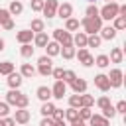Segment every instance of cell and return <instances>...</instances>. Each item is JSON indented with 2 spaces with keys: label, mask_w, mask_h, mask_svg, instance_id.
<instances>
[{
  "label": "cell",
  "mask_w": 126,
  "mask_h": 126,
  "mask_svg": "<svg viewBox=\"0 0 126 126\" xmlns=\"http://www.w3.org/2000/svg\"><path fill=\"white\" fill-rule=\"evenodd\" d=\"M81 26H83V30H85V33L87 35H93V33H98L100 32V28H102V20H100V16H96V18H83L81 20Z\"/></svg>",
  "instance_id": "cell-1"
},
{
  "label": "cell",
  "mask_w": 126,
  "mask_h": 126,
  "mask_svg": "<svg viewBox=\"0 0 126 126\" xmlns=\"http://www.w3.org/2000/svg\"><path fill=\"white\" fill-rule=\"evenodd\" d=\"M118 2H108V4H104L100 10H98V16H100V20H108V22H112L116 16H118Z\"/></svg>",
  "instance_id": "cell-2"
},
{
  "label": "cell",
  "mask_w": 126,
  "mask_h": 126,
  "mask_svg": "<svg viewBox=\"0 0 126 126\" xmlns=\"http://www.w3.org/2000/svg\"><path fill=\"white\" fill-rule=\"evenodd\" d=\"M53 41H57L61 47H65V45H73V35H71L69 32L57 28V30H53Z\"/></svg>",
  "instance_id": "cell-3"
},
{
  "label": "cell",
  "mask_w": 126,
  "mask_h": 126,
  "mask_svg": "<svg viewBox=\"0 0 126 126\" xmlns=\"http://www.w3.org/2000/svg\"><path fill=\"white\" fill-rule=\"evenodd\" d=\"M106 77H108L110 89H118V87H122V79H124L122 69H110V73H108Z\"/></svg>",
  "instance_id": "cell-4"
},
{
  "label": "cell",
  "mask_w": 126,
  "mask_h": 126,
  "mask_svg": "<svg viewBox=\"0 0 126 126\" xmlns=\"http://www.w3.org/2000/svg\"><path fill=\"white\" fill-rule=\"evenodd\" d=\"M75 57L79 59V63H83L85 67H91V65H94V57L89 53V49L87 47H83V49H77L75 51Z\"/></svg>",
  "instance_id": "cell-5"
},
{
  "label": "cell",
  "mask_w": 126,
  "mask_h": 126,
  "mask_svg": "<svg viewBox=\"0 0 126 126\" xmlns=\"http://www.w3.org/2000/svg\"><path fill=\"white\" fill-rule=\"evenodd\" d=\"M14 122L16 124H20V126H24V124H28L30 122V118H32V114H30V110L28 108H16V112H14Z\"/></svg>",
  "instance_id": "cell-6"
},
{
  "label": "cell",
  "mask_w": 126,
  "mask_h": 126,
  "mask_svg": "<svg viewBox=\"0 0 126 126\" xmlns=\"http://www.w3.org/2000/svg\"><path fill=\"white\" fill-rule=\"evenodd\" d=\"M57 6H59V2L57 0H45V4H43V16L45 18H55V14H57Z\"/></svg>",
  "instance_id": "cell-7"
},
{
  "label": "cell",
  "mask_w": 126,
  "mask_h": 126,
  "mask_svg": "<svg viewBox=\"0 0 126 126\" xmlns=\"http://www.w3.org/2000/svg\"><path fill=\"white\" fill-rule=\"evenodd\" d=\"M55 16H59L61 20L73 18V6H71L69 2H63V4H59V6H57V14H55Z\"/></svg>",
  "instance_id": "cell-8"
},
{
  "label": "cell",
  "mask_w": 126,
  "mask_h": 126,
  "mask_svg": "<svg viewBox=\"0 0 126 126\" xmlns=\"http://www.w3.org/2000/svg\"><path fill=\"white\" fill-rule=\"evenodd\" d=\"M94 87H96L98 91H102V93L110 91V83H108V77H106L104 73H98V75L94 77Z\"/></svg>",
  "instance_id": "cell-9"
},
{
  "label": "cell",
  "mask_w": 126,
  "mask_h": 126,
  "mask_svg": "<svg viewBox=\"0 0 126 126\" xmlns=\"http://www.w3.org/2000/svg\"><path fill=\"white\" fill-rule=\"evenodd\" d=\"M67 94V85L63 81H55V85L51 87V96L53 98H63Z\"/></svg>",
  "instance_id": "cell-10"
},
{
  "label": "cell",
  "mask_w": 126,
  "mask_h": 126,
  "mask_svg": "<svg viewBox=\"0 0 126 126\" xmlns=\"http://www.w3.org/2000/svg\"><path fill=\"white\" fill-rule=\"evenodd\" d=\"M6 83H8V87H10V89H20V87H22V83H24V77H22L20 73H16V71H14V73H10V75H8Z\"/></svg>",
  "instance_id": "cell-11"
},
{
  "label": "cell",
  "mask_w": 126,
  "mask_h": 126,
  "mask_svg": "<svg viewBox=\"0 0 126 126\" xmlns=\"http://www.w3.org/2000/svg\"><path fill=\"white\" fill-rule=\"evenodd\" d=\"M33 35H35V33H33L32 30H22V32L16 33V39H18V43L24 45V43H32V41H33Z\"/></svg>",
  "instance_id": "cell-12"
},
{
  "label": "cell",
  "mask_w": 126,
  "mask_h": 126,
  "mask_svg": "<svg viewBox=\"0 0 126 126\" xmlns=\"http://www.w3.org/2000/svg\"><path fill=\"white\" fill-rule=\"evenodd\" d=\"M71 91H73L75 94H83V93H87V81L77 77V79L71 83Z\"/></svg>",
  "instance_id": "cell-13"
},
{
  "label": "cell",
  "mask_w": 126,
  "mask_h": 126,
  "mask_svg": "<svg viewBox=\"0 0 126 126\" xmlns=\"http://www.w3.org/2000/svg\"><path fill=\"white\" fill-rule=\"evenodd\" d=\"M98 35H100V39L110 41V39H114V37H116V30H114L112 26H102V28H100V32H98Z\"/></svg>",
  "instance_id": "cell-14"
},
{
  "label": "cell",
  "mask_w": 126,
  "mask_h": 126,
  "mask_svg": "<svg viewBox=\"0 0 126 126\" xmlns=\"http://www.w3.org/2000/svg\"><path fill=\"white\" fill-rule=\"evenodd\" d=\"M35 94H37V98H39L41 102H49V100H51V89H49V87H45V85L37 87Z\"/></svg>",
  "instance_id": "cell-15"
},
{
  "label": "cell",
  "mask_w": 126,
  "mask_h": 126,
  "mask_svg": "<svg viewBox=\"0 0 126 126\" xmlns=\"http://www.w3.org/2000/svg\"><path fill=\"white\" fill-rule=\"evenodd\" d=\"M43 49H45V55H47V57H55V55H59L61 45H59L57 41H47V45H45Z\"/></svg>",
  "instance_id": "cell-16"
},
{
  "label": "cell",
  "mask_w": 126,
  "mask_h": 126,
  "mask_svg": "<svg viewBox=\"0 0 126 126\" xmlns=\"http://www.w3.org/2000/svg\"><path fill=\"white\" fill-rule=\"evenodd\" d=\"M35 73H37V71H35V67H33L32 63H22V67H20V75H22L24 79H32Z\"/></svg>",
  "instance_id": "cell-17"
},
{
  "label": "cell",
  "mask_w": 126,
  "mask_h": 126,
  "mask_svg": "<svg viewBox=\"0 0 126 126\" xmlns=\"http://www.w3.org/2000/svg\"><path fill=\"white\" fill-rule=\"evenodd\" d=\"M20 94H22V91H20V89H10V91L6 93V100H4V102H8L10 106H16V102H18Z\"/></svg>",
  "instance_id": "cell-18"
},
{
  "label": "cell",
  "mask_w": 126,
  "mask_h": 126,
  "mask_svg": "<svg viewBox=\"0 0 126 126\" xmlns=\"http://www.w3.org/2000/svg\"><path fill=\"white\" fill-rule=\"evenodd\" d=\"M89 126H110V120H106L102 114H93L89 118Z\"/></svg>",
  "instance_id": "cell-19"
},
{
  "label": "cell",
  "mask_w": 126,
  "mask_h": 126,
  "mask_svg": "<svg viewBox=\"0 0 126 126\" xmlns=\"http://www.w3.org/2000/svg\"><path fill=\"white\" fill-rule=\"evenodd\" d=\"M6 10L10 12V16H20V14L24 12V4H22L20 0H12V2H10V6H8Z\"/></svg>",
  "instance_id": "cell-20"
},
{
  "label": "cell",
  "mask_w": 126,
  "mask_h": 126,
  "mask_svg": "<svg viewBox=\"0 0 126 126\" xmlns=\"http://www.w3.org/2000/svg\"><path fill=\"white\" fill-rule=\"evenodd\" d=\"M73 45L79 47V49L87 47V33H85V32H77L75 37H73Z\"/></svg>",
  "instance_id": "cell-21"
},
{
  "label": "cell",
  "mask_w": 126,
  "mask_h": 126,
  "mask_svg": "<svg viewBox=\"0 0 126 126\" xmlns=\"http://www.w3.org/2000/svg\"><path fill=\"white\" fill-rule=\"evenodd\" d=\"M47 41H49V35H47L45 32H41V33H35V35H33V45H35V47H45V45H47Z\"/></svg>",
  "instance_id": "cell-22"
},
{
  "label": "cell",
  "mask_w": 126,
  "mask_h": 126,
  "mask_svg": "<svg viewBox=\"0 0 126 126\" xmlns=\"http://www.w3.org/2000/svg\"><path fill=\"white\" fill-rule=\"evenodd\" d=\"M122 59H124L122 47H112V51H110V57H108V61H110V63H122Z\"/></svg>",
  "instance_id": "cell-23"
},
{
  "label": "cell",
  "mask_w": 126,
  "mask_h": 126,
  "mask_svg": "<svg viewBox=\"0 0 126 126\" xmlns=\"http://www.w3.org/2000/svg\"><path fill=\"white\" fill-rule=\"evenodd\" d=\"M30 30H32L33 33H41V32H45V22H43V20H39V18H35V20H32Z\"/></svg>",
  "instance_id": "cell-24"
},
{
  "label": "cell",
  "mask_w": 126,
  "mask_h": 126,
  "mask_svg": "<svg viewBox=\"0 0 126 126\" xmlns=\"http://www.w3.org/2000/svg\"><path fill=\"white\" fill-rule=\"evenodd\" d=\"M79 26H81V22L77 20V18H67L65 20V32H79Z\"/></svg>",
  "instance_id": "cell-25"
},
{
  "label": "cell",
  "mask_w": 126,
  "mask_h": 126,
  "mask_svg": "<svg viewBox=\"0 0 126 126\" xmlns=\"http://www.w3.org/2000/svg\"><path fill=\"white\" fill-rule=\"evenodd\" d=\"M75 51H77V47L75 45H65V47H61V51H59V55L63 57V59H73L75 57Z\"/></svg>",
  "instance_id": "cell-26"
},
{
  "label": "cell",
  "mask_w": 126,
  "mask_h": 126,
  "mask_svg": "<svg viewBox=\"0 0 126 126\" xmlns=\"http://www.w3.org/2000/svg\"><path fill=\"white\" fill-rule=\"evenodd\" d=\"M53 110H55V104H53L51 100H49V102H43V104H41V108H39V112H41V116H43V118H51Z\"/></svg>",
  "instance_id": "cell-27"
},
{
  "label": "cell",
  "mask_w": 126,
  "mask_h": 126,
  "mask_svg": "<svg viewBox=\"0 0 126 126\" xmlns=\"http://www.w3.org/2000/svg\"><path fill=\"white\" fill-rule=\"evenodd\" d=\"M112 28H114L116 32L126 30V18H124V16H116V18L112 20Z\"/></svg>",
  "instance_id": "cell-28"
},
{
  "label": "cell",
  "mask_w": 126,
  "mask_h": 126,
  "mask_svg": "<svg viewBox=\"0 0 126 126\" xmlns=\"http://www.w3.org/2000/svg\"><path fill=\"white\" fill-rule=\"evenodd\" d=\"M102 39L98 33H93V35H87V47H100Z\"/></svg>",
  "instance_id": "cell-29"
},
{
  "label": "cell",
  "mask_w": 126,
  "mask_h": 126,
  "mask_svg": "<svg viewBox=\"0 0 126 126\" xmlns=\"http://www.w3.org/2000/svg\"><path fill=\"white\" fill-rule=\"evenodd\" d=\"M33 51H35V47H32V43H24V45L20 47V55H22L24 59H30V57L33 55Z\"/></svg>",
  "instance_id": "cell-30"
},
{
  "label": "cell",
  "mask_w": 126,
  "mask_h": 126,
  "mask_svg": "<svg viewBox=\"0 0 126 126\" xmlns=\"http://www.w3.org/2000/svg\"><path fill=\"white\" fill-rule=\"evenodd\" d=\"M94 65H96V67H100V69H106V67L110 65V61H108V55H104V53L96 55V57H94Z\"/></svg>",
  "instance_id": "cell-31"
},
{
  "label": "cell",
  "mask_w": 126,
  "mask_h": 126,
  "mask_svg": "<svg viewBox=\"0 0 126 126\" xmlns=\"http://www.w3.org/2000/svg\"><path fill=\"white\" fill-rule=\"evenodd\" d=\"M79 98H81V106H85V108H91V106L94 104V96H93V94L83 93V94H79Z\"/></svg>",
  "instance_id": "cell-32"
},
{
  "label": "cell",
  "mask_w": 126,
  "mask_h": 126,
  "mask_svg": "<svg viewBox=\"0 0 126 126\" xmlns=\"http://www.w3.org/2000/svg\"><path fill=\"white\" fill-rule=\"evenodd\" d=\"M10 73H14V63L12 61H0V75H10Z\"/></svg>",
  "instance_id": "cell-33"
},
{
  "label": "cell",
  "mask_w": 126,
  "mask_h": 126,
  "mask_svg": "<svg viewBox=\"0 0 126 126\" xmlns=\"http://www.w3.org/2000/svg\"><path fill=\"white\" fill-rule=\"evenodd\" d=\"M41 77H47V75H51V71H53V63H45V65H37V69H35Z\"/></svg>",
  "instance_id": "cell-34"
},
{
  "label": "cell",
  "mask_w": 126,
  "mask_h": 126,
  "mask_svg": "<svg viewBox=\"0 0 126 126\" xmlns=\"http://www.w3.org/2000/svg\"><path fill=\"white\" fill-rule=\"evenodd\" d=\"M75 79H77V73H75V71H71V69H65V71H63V79H61V81H63L65 85H71Z\"/></svg>",
  "instance_id": "cell-35"
},
{
  "label": "cell",
  "mask_w": 126,
  "mask_h": 126,
  "mask_svg": "<svg viewBox=\"0 0 126 126\" xmlns=\"http://www.w3.org/2000/svg\"><path fill=\"white\" fill-rule=\"evenodd\" d=\"M63 118H67L69 122H75V120H79V108H71V106H69V108L65 110V116H63Z\"/></svg>",
  "instance_id": "cell-36"
},
{
  "label": "cell",
  "mask_w": 126,
  "mask_h": 126,
  "mask_svg": "<svg viewBox=\"0 0 126 126\" xmlns=\"http://www.w3.org/2000/svg\"><path fill=\"white\" fill-rule=\"evenodd\" d=\"M93 116V112H91V108H85V106H81L79 108V120H83V122H87L89 118Z\"/></svg>",
  "instance_id": "cell-37"
},
{
  "label": "cell",
  "mask_w": 126,
  "mask_h": 126,
  "mask_svg": "<svg viewBox=\"0 0 126 126\" xmlns=\"http://www.w3.org/2000/svg\"><path fill=\"white\" fill-rule=\"evenodd\" d=\"M102 116H104L106 120H112V118L116 116V110H114V106L110 104V106H106V108H102Z\"/></svg>",
  "instance_id": "cell-38"
},
{
  "label": "cell",
  "mask_w": 126,
  "mask_h": 126,
  "mask_svg": "<svg viewBox=\"0 0 126 126\" xmlns=\"http://www.w3.org/2000/svg\"><path fill=\"white\" fill-rule=\"evenodd\" d=\"M85 14H87V18H96V16H98V8H96L94 4H89L87 10H85Z\"/></svg>",
  "instance_id": "cell-39"
},
{
  "label": "cell",
  "mask_w": 126,
  "mask_h": 126,
  "mask_svg": "<svg viewBox=\"0 0 126 126\" xmlns=\"http://www.w3.org/2000/svg\"><path fill=\"white\" fill-rule=\"evenodd\" d=\"M69 106H71V108H81V98H79V94H71V96H69Z\"/></svg>",
  "instance_id": "cell-40"
},
{
  "label": "cell",
  "mask_w": 126,
  "mask_h": 126,
  "mask_svg": "<svg viewBox=\"0 0 126 126\" xmlns=\"http://www.w3.org/2000/svg\"><path fill=\"white\" fill-rule=\"evenodd\" d=\"M43 4H45V0H32L30 2V6H32L33 12H41L43 10Z\"/></svg>",
  "instance_id": "cell-41"
},
{
  "label": "cell",
  "mask_w": 126,
  "mask_h": 126,
  "mask_svg": "<svg viewBox=\"0 0 126 126\" xmlns=\"http://www.w3.org/2000/svg\"><path fill=\"white\" fill-rule=\"evenodd\" d=\"M63 116H65V110L55 106V110H53V114H51V120H65Z\"/></svg>",
  "instance_id": "cell-42"
},
{
  "label": "cell",
  "mask_w": 126,
  "mask_h": 126,
  "mask_svg": "<svg viewBox=\"0 0 126 126\" xmlns=\"http://www.w3.org/2000/svg\"><path fill=\"white\" fill-rule=\"evenodd\" d=\"M8 114H10V104L0 100V118H6Z\"/></svg>",
  "instance_id": "cell-43"
},
{
  "label": "cell",
  "mask_w": 126,
  "mask_h": 126,
  "mask_svg": "<svg viewBox=\"0 0 126 126\" xmlns=\"http://www.w3.org/2000/svg\"><path fill=\"white\" fill-rule=\"evenodd\" d=\"M96 104H98V108L102 110V108H106V106H110L112 102H110V98H108V96H100V98L96 100Z\"/></svg>",
  "instance_id": "cell-44"
},
{
  "label": "cell",
  "mask_w": 126,
  "mask_h": 126,
  "mask_svg": "<svg viewBox=\"0 0 126 126\" xmlns=\"http://www.w3.org/2000/svg\"><path fill=\"white\" fill-rule=\"evenodd\" d=\"M63 71H65L63 67H55V69L51 71V75H53V79H55V81H61V79H63Z\"/></svg>",
  "instance_id": "cell-45"
},
{
  "label": "cell",
  "mask_w": 126,
  "mask_h": 126,
  "mask_svg": "<svg viewBox=\"0 0 126 126\" xmlns=\"http://www.w3.org/2000/svg\"><path fill=\"white\" fill-rule=\"evenodd\" d=\"M114 110H116V114H118V112H120V114H126V100H118L116 106H114Z\"/></svg>",
  "instance_id": "cell-46"
},
{
  "label": "cell",
  "mask_w": 126,
  "mask_h": 126,
  "mask_svg": "<svg viewBox=\"0 0 126 126\" xmlns=\"http://www.w3.org/2000/svg\"><path fill=\"white\" fill-rule=\"evenodd\" d=\"M10 18H12V16H10V12H8L6 8H0V26H2L4 22H8Z\"/></svg>",
  "instance_id": "cell-47"
},
{
  "label": "cell",
  "mask_w": 126,
  "mask_h": 126,
  "mask_svg": "<svg viewBox=\"0 0 126 126\" xmlns=\"http://www.w3.org/2000/svg\"><path fill=\"white\" fill-rule=\"evenodd\" d=\"M0 28H2V30H14V20L10 18V20H8V22H4Z\"/></svg>",
  "instance_id": "cell-48"
},
{
  "label": "cell",
  "mask_w": 126,
  "mask_h": 126,
  "mask_svg": "<svg viewBox=\"0 0 126 126\" xmlns=\"http://www.w3.org/2000/svg\"><path fill=\"white\" fill-rule=\"evenodd\" d=\"M45 63H51V57H47V55H41V57L37 59V65H45Z\"/></svg>",
  "instance_id": "cell-49"
},
{
  "label": "cell",
  "mask_w": 126,
  "mask_h": 126,
  "mask_svg": "<svg viewBox=\"0 0 126 126\" xmlns=\"http://www.w3.org/2000/svg\"><path fill=\"white\" fill-rule=\"evenodd\" d=\"M4 126H16L14 118H12V116H6V118H4Z\"/></svg>",
  "instance_id": "cell-50"
},
{
  "label": "cell",
  "mask_w": 126,
  "mask_h": 126,
  "mask_svg": "<svg viewBox=\"0 0 126 126\" xmlns=\"http://www.w3.org/2000/svg\"><path fill=\"white\" fill-rule=\"evenodd\" d=\"M39 126H53V120H51V118H41Z\"/></svg>",
  "instance_id": "cell-51"
},
{
  "label": "cell",
  "mask_w": 126,
  "mask_h": 126,
  "mask_svg": "<svg viewBox=\"0 0 126 126\" xmlns=\"http://www.w3.org/2000/svg\"><path fill=\"white\" fill-rule=\"evenodd\" d=\"M53 126H65V120H53Z\"/></svg>",
  "instance_id": "cell-52"
},
{
  "label": "cell",
  "mask_w": 126,
  "mask_h": 126,
  "mask_svg": "<svg viewBox=\"0 0 126 126\" xmlns=\"http://www.w3.org/2000/svg\"><path fill=\"white\" fill-rule=\"evenodd\" d=\"M4 45H6V43H4V39L0 37V51H4Z\"/></svg>",
  "instance_id": "cell-53"
},
{
  "label": "cell",
  "mask_w": 126,
  "mask_h": 126,
  "mask_svg": "<svg viewBox=\"0 0 126 126\" xmlns=\"http://www.w3.org/2000/svg\"><path fill=\"white\" fill-rule=\"evenodd\" d=\"M0 126H4V118H0Z\"/></svg>",
  "instance_id": "cell-54"
},
{
  "label": "cell",
  "mask_w": 126,
  "mask_h": 126,
  "mask_svg": "<svg viewBox=\"0 0 126 126\" xmlns=\"http://www.w3.org/2000/svg\"><path fill=\"white\" fill-rule=\"evenodd\" d=\"M87 2H91V4H94V2H96V0H87Z\"/></svg>",
  "instance_id": "cell-55"
},
{
  "label": "cell",
  "mask_w": 126,
  "mask_h": 126,
  "mask_svg": "<svg viewBox=\"0 0 126 126\" xmlns=\"http://www.w3.org/2000/svg\"><path fill=\"white\" fill-rule=\"evenodd\" d=\"M108 2H114V0H106V4H108Z\"/></svg>",
  "instance_id": "cell-56"
},
{
  "label": "cell",
  "mask_w": 126,
  "mask_h": 126,
  "mask_svg": "<svg viewBox=\"0 0 126 126\" xmlns=\"http://www.w3.org/2000/svg\"><path fill=\"white\" fill-rule=\"evenodd\" d=\"M83 126H89V124H83Z\"/></svg>",
  "instance_id": "cell-57"
},
{
  "label": "cell",
  "mask_w": 126,
  "mask_h": 126,
  "mask_svg": "<svg viewBox=\"0 0 126 126\" xmlns=\"http://www.w3.org/2000/svg\"><path fill=\"white\" fill-rule=\"evenodd\" d=\"M0 30H2V28H0Z\"/></svg>",
  "instance_id": "cell-58"
},
{
  "label": "cell",
  "mask_w": 126,
  "mask_h": 126,
  "mask_svg": "<svg viewBox=\"0 0 126 126\" xmlns=\"http://www.w3.org/2000/svg\"><path fill=\"white\" fill-rule=\"evenodd\" d=\"M30 2H32V0H30Z\"/></svg>",
  "instance_id": "cell-59"
}]
</instances>
